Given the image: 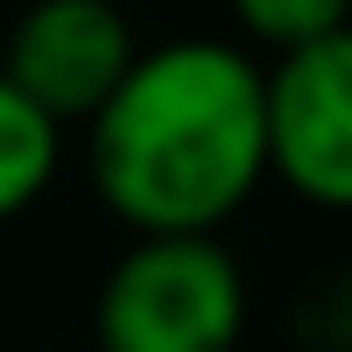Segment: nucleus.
Wrapping results in <instances>:
<instances>
[{
	"label": "nucleus",
	"mask_w": 352,
	"mask_h": 352,
	"mask_svg": "<svg viewBox=\"0 0 352 352\" xmlns=\"http://www.w3.org/2000/svg\"><path fill=\"white\" fill-rule=\"evenodd\" d=\"M87 173L137 237H216L266 180V65L223 36L137 51L87 122Z\"/></svg>",
	"instance_id": "obj_1"
},
{
	"label": "nucleus",
	"mask_w": 352,
	"mask_h": 352,
	"mask_svg": "<svg viewBox=\"0 0 352 352\" xmlns=\"http://www.w3.org/2000/svg\"><path fill=\"white\" fill-rule=\"evenodd\" d=\"M101 352H237L245 274L223 237H137L94 295Z\"/></svg>",
	"instance_id": "obj_2"
},
{
	"label": "nucleus",
	"mask_w": 352,
	"mask_h": 352,
	"mask_svg": "<svg viewBox=\"0 0 352 352\" xmlns=\"http://www.w3.org/2000/svg\"><path fill=\"white\" fill-rule=\"evenodd\" d=\"M266 180L352 209V22L266 65Z\"/></svg>",
	"instance_id": "obj_3"
},
{
	"label": "nucleus",
	"mask_w": 352,
	"mask_h": 352,
	"mask_svg": "<svg viewBox=\"0 0 352 352\" xmlns=\"http://www.w3.org/2000/svg\"><path fill=\"white\" fill-rule=\"evenodd\" d=\"M137 51L144 43L116 0H29L0 36V79L65 130L94 122V108L122 87Z\"/></svg>",
	"instance_id": "obj_4"
},
{
	"label": "nucleus",
	"mask_w": 352,
	"mask_h": 352,
	"mask_svg": "<svg viewBox=\"0 0 352 352\" xmlns=\"http://www.w3.org/2000/svg\"><path fill=\"white\" fill-rule=\"evenodd\" d=\"M58 144H65V130H58L51 116H36V108L0 79V223L36 209V195L58 173Z\"/></svg>",
	"instance_id": "obj_5"
},
{
	"label": "nucleus",
	"mask_w": 352,
	"mask_h": 352,
	"mask_svg": "<svg viewBox=\"0 0 352 352\" xmlns=\"http://www.w3.org/2000/svg\"><path fill=\"white\" fill-rule=\"evenodd\" d=\"M230 14L252 43H266L280 58V51H302L316 36H338L352 22V0H230Z\"/></svg>",
	"instance_id": "obj_6"
},
{
	"label": "nucleus",
	"mask_w": 352,
	"mask_h": 352,
	"mask_svg": "<svg viewBox=\"0 0 352 352\" xmlns=\"http://www.w3.org/2000/svg\"><path fill=\"white\" fill-rule=\"evenodd\" d=\"M287 338L302 352H352V259L324 266L287 302Z\"/></svg>",
	"instance_id": "obj_7"
}]
</instances>
